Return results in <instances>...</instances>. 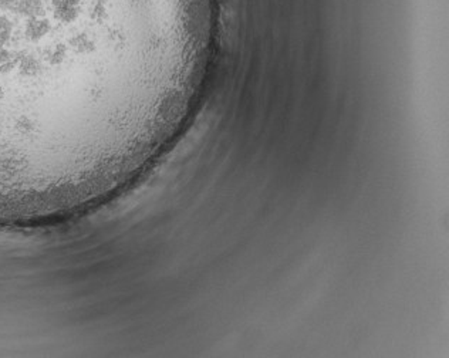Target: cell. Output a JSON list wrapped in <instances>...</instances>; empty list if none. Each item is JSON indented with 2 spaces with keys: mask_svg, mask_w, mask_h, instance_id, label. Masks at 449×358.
I'll use <instances>...</instances> for the list:
<instances>
[{
  "mask_svg": "<svg viewBox=\"0 0 449 358\" xmlns=\"http://www.w3.org/2000/svg\"><path fill=\"white\" fill-rule=\"evenodd\" d=\"M12 37H13V23L6 16L0 15V48H5V47L15 48L9 46L12 41ZM22 51H26V50H22Z\"/></svg>",
  "mask_w": 449,
  "mask_h": 358,
  "instance_id": "cell-4",
  "label": "cell"
},
{
  "mask_svg": "<svg viewBox=\"0 0 449 358\" xmlns=\"http://www.w3.org/2000/svg\"><path fill=\"white\" fill-rule=\"evenodd\" d=\"M51 6L55 20L65 25H70L80 16L81 0H53Z\"/></svg>",
  "mask_w": 449,
  "mask_h": 358,
  "instance_id": "cell-1",
  "label": "cell"
},
{
  "mask_svg": "<svg viewBox=\"0 0 449 358\" xmlns=\"http://www.w3.org/2000/svg\"><path fill=\"white\" fill-rule=\"evenodd\" d=\"M12 12L20 16H25L27 19L44 18L46 15L43 0H18V4L15 5Z\"/></svg>",
  "mask_w": 449,
  "mask_h": 358,
  "instance_id": "cell-3",
  "label": "cell"
},
{
  "mask_svg": "<svg viewBox=\"0 0 449 358\" xmlns=\"http://www.w3.org/2000/svg\"><path fill=\"white\" fill-rule=\"evenodd\" d=\"M18 0H0V9L2 11H13Z\"/></svg>",
  "mask_w": 449,
  "mask_h": 358,
  "instance_id": "cell-5",
  "label": "cell"
},
{
  "mask_svg": "<svg viewBox=\"0 0 449 358\" xmlns=\"http://www.w3.org/2000/svg\"><path fill=\"white\" fill-rule=\"evenodd\" d=\"M51 32V23L46 18H30L25 25V39L30 44H39Z\"/></svg>",
  "mask_w": 449,
  "mask_h": 358,
  "instance_id": "cell-2",
  "label": "cell"
}]
</instances>
